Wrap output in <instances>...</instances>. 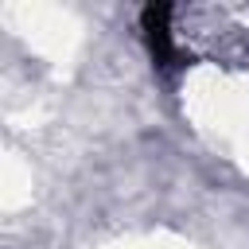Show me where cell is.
I'll use <instances>...</instances> for the list:
<instances>
[{"instance_id":"obj_1","label":"cell","mask_w":249,"mask_h":249,"mask_svg":"<svg viewBox=\"0 0 249 249\" xmlns=\"http://www.w3.org/2000/svg\"><path fill=\"white\" fill-rule=\"evenodd\" d=\"M140 31L148 43V54L156 66H171L175 62V39H171V8L167 4H148L140 12Z\"/></svg>"}]
</instances>
